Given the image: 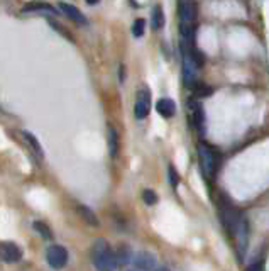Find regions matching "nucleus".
I'll use <instances>...</instances> for the list:
<instances>
[{
    "label": "nucleus",
    "mask_w": 269,
    "mask_h": 271,
    "mask_svg": "<svg viewBox=\"0 0 269 271\" xmlns=\"http://www.w3.org/2000/svg\"><path fill=\"white\" fill-rule=\"evenodd\" d=\"M193 88H195V94H197L198 97H207V95L212 94V88L205 87V85H201V83H197Z\"/></svg>",
    "instance_id": "aec40b11"
},
{
    "label": "nucleus",
    "mask_w": 269,
    "mask_h": 271,
    "mask_svg": "<svg viewBox=\"0 0 269 271\" xmlns=\"http://www.w3.org/2000/svg\"><path fill=\"white\" fill-rule=\"evenodd\" d=\"M151 110V92L147 88H141L136 95V105H134V116L136 119H146Z\"/></svg>",
    "instance_id": "39448f33"
},
{
    "label": "nucleus",
    "mask_w": 269,
    "mask_h": 271,
    "mask_svg": "<svg viewBox=\"0 0 269 271\" xmlns=\"http://www.w3.org/2000/svg\"><path fill=\"white\" fill-rule=\"evenodd\" d=\"M198 78V65L195 63L190 51L183 48V80H185L186 87H195Z\"/></svg>",
    "instance_id": "7ed1b4c3"
},
{
    "label": "nucleus",
    "mask_w": 269,
    "mask_h": 271,
    "mask_svg": "<svg viewBox=\"0 0 269 271\" xmlns=\"http://www.w3.org/2000/svg\"><path fill=\"white\" fill-rule=\"evenodd\" d=\"M59 10H61L66 17H70L72 20H76L78 24H87V19H85L83 12H81L80 9H76L75 5H72V3L59 2Z\"/></svg>",
    "instance_id": "6e6552de"
},
{
    "label": "nucleus",
    "mask_w": 269,
    "mask_h": 271,
    "mask_svg": "<svg viewBox=\"0 0 269 271\" xmlns=\"http://www.w3.org/2000/svg\"><path fill=\"white\" fill-rule=\"evenodd\" d=\"M108 153L112 158H117L119 155V133L112 126L108 127Z\"/></svg>",
    "instance_id": "ddd939ff"
},
{
    "label": "nucleus",
    "mask_w": 269,
    "mask_h": 271,
    "mask_svg": "<svg viewBox=\"0 0 269 271\" xmlns=\"http://www.w3.org/2000/svg\"><path fill=\"white\" fill-rule=\"evenodd\" d=\"M114 256H115V261H117V268H119V266L129 265L130 258H132V251H130L129 246L122 244V246H119V248L114 251Z\"/></svg>",
    "instance_id": "9d476101"
},
{
    "label": "nucleus",
    "mask_w": 269,
    "mask_h": 271,
    "mask_svg": "<svg viewBox=\"0 0 269 271\" xmlns=\"http://www.w3.org/2000/svg\"><path fill=\"white\" fill-rule=\"evenodd\" d=\"M198 158H200V168L201 173L207 178H212L217 170V155L208 144L198 146Z\"/></svg>",
    "instance_id": "f03ea898"
},
{
    "label": "nucleus",
    "mask_w": 269,
    "mask_h": 271,
    "mask_svg": "<svg viewBox=\"0 0 269 271\" xmlns=\"http://www.w3.org/2000/svg\"><path fill=\"white\" fill-rule=\"evenodd\" d=\"M169 181H171L173 187H176V185H178V181H179L178 173H176V170L173 168V166H169Z\"/></svg>",
    "instance_id": "412c9836"
},
{
    "label": "nucleus",
    "mask_w": 269,
    "mask_h": 271,
    "mask_svg": "<svg viewBox=\"0 0 269 271\" xmlns=\"http://www.w3.org/2000/svg\"><path fill=\"white\" fill-rule=\"evenodd\" d=\"M88 3H90V5H95V3H98V0H87Z\"/></svg>",
    "instance_id": "393cba45"
},
{
    "label": "nucleus",
    "mask_w": 269,
    "mask_h": 271,
    "mask_svg": "<svg viewBox=\"0 0 269 271\" xmlns=\"http://www.w3.org/2000/svg\"><path fill=\"white\" fill-rule=\"evenodd\" d=\"M151 26H153L154 31L162 29V26H164V14H162L161 5H156L153 9V20H151Z\"/></svg>",
    "instance_id": "2eb2a0df"
},
{
    "label": "nucleus",
    "mask_w": 269,
    "mask_h": 271,
    "mask_svg": "<svg viewBox=\"0 0 269 271\" xmlns=\"http://www.w3.org/2000/svg\"><path fill=\"white\" fill-rule=\"evenodd\" d=\"M120 81H124V65H120Z\"/></svg>",
    "instance_id": "5701e85b"
},
{
    "label": "nucleus",
    "mask_w": 269,
    "mask_h": 271,
    "mask_svg": "<svg viewBox=\"0 0 269 271\" xmlns=\"http://www.w3.org/2000/svg\"><path fill=\"white\" fill-rule=\"evenodd\" d=\"M144 31H146V20H144V19H136V20H134V26H132L134 38H141V36H144Z\"/></svg>",
    "instance_id": "a211bd4d"
},
{
    "label": "nucleus",
    "mask_w": 269,
    "mask_h": 271,
    "mask_svg": "<svg viewBox=\"0 0 269 271\" xmlns=\"http://www.w3.org/2000/svg\"><path fill=\"white\" fill-rule=\"evenodd\" d=\"M22 137L26 139V142L31 146V149L36 153L39 158H44V151H42V148H41V144H39V141L36 139V136L27 133V131H22Z\"/></svg>",
    "instance_id": "4468645a"
},
{
    "label": "nucleus",
    "mask_w": 269,
    "mask_h": 271,
    "mask_svg": "<svg viewBox=\"0 0 269 271\" xmlns=\"http://www.w3.org/2000/svg\"><path fill=\"white\" fill-rule=\"evenodd\" d=\"M156 110H158L159 116L166 117V119H169V117L175 116L176 112V103L171 100V98H161L158 103H156Z\"/></svg>",
    "instance_id": "1a4fd4ad"
},
{
    "label": "nucleus",
    "mask_w": 269,
    "mask_h": 271,
    "mask_svg": "<svg viewBox=\"0 0 269 271\" xmlns=\"http://www.w3.org/2000/svg\"><path fill=\"white\" fill-rule=\"evenodd\" d=\"M76 210H78V215H80L81 219L88 224V226L98 227V219H97V215L93 213V210L88 209V207H85V205H78Z\"/></svg>",
    "instance_id": "f8f14e48"
},
{
    "label": "nucleus",
    "mask_w": 269,
    "mask_h": 271,
    "mask_svg": "<svg viewBox=\"0 0 269 271\" xmlns=\"http://www.w3.org/2000/svg\"><path fill=\"white\" fill-rule=\"evenodd\" d=\"M247 271H266V270H264L263 261H257V263H252V265L247 268Z\"/></svg>",
    "instance_id": "4be33fe9"
},
{
    "label": "nucleus",
    "mask_w": 269,
    "mask_h": 271,
    "mask_svg": "<svg viewBox=\"0 0 269 271\" xmlns=\"http://www.w3.org/2000/svg\"><path fill=\"white\" fill-rule=\"evenodd\" d=\"M33 226H34V231H36L42 239H53V231L49 229V226H46L44 222H39L37 220V222H34Z\"/></svg>",
    "instance_id": "f3484780"
},
{
    "label": "nucleus",
    "mask_w": 269,
    "mask_h": 271,
    "mask_svg": "<svg viewBox=\"0 0 269 271\" xmlns=\"http://www.w3.org/2000/svg\"><path fill=\"white\" fill-rule=\"evenodd\" d=\"M192 109H193V120H195V126L198 127V129H203V122H205V114H203V109H201V105H198L197 102H192Z\"/></svg>",
    "instance_id": "dca6fc26"
},
{
    "label": "nucleus",
    "mask_w": 269,
    "mask_h": 271,
    "mask_svg": "<svg viewBox=\"0 0 269 271\" xmlns=\"http://www.w3.org/2000/svg\"><path fill=\"white\" fill-rule=\"evenodd\" d=\"M134 265L141 271H153L156 268V258L151 252L143 251L134 258Z\"/></svg>",
    "instance_id": "0eeeda50"
},
{
    "label": "nucleus",
    "mask_w": 269,
    "mask_h": 271,
    "mask_svg": "<svg viewBox=\"0 0 269 271\" xmlns=\"http://www.w3.org/2000/svg\"><path fill=\"white\" fill-rule=\"evenodd\" d=\"M0 258L5 263H17L22 258V251L14 242H2L0 244Z\"/></svg>",
    "instance_id": "423d86ee"
},
{
    "label": "nucleus",
    "mask_w": 269,
    "mask_h": 271,
    "mask_svg": "<svg viewBox=\"0 0 269 271\" xmlns=\"http://www.w3.org/2000/svg\"><path fill=\"white\" fill-rule=\"evenodd\" d=\"M22 12H46V14H56L54 7L46 2H29L22 7Z\"/></svg>",
    "instance_id": "9b49d317"
},
{
    "label": "nucleus",
    "mask_w": 269,
    "mask_h": 271,
    "mask_svg": "<svg viewBox=\"0 0 269 271\" xmlns=\"http://www.w3.org/2000/svg\"><path fill=\"white\" fill-rule=\"evenodd\" d=\"M156 271H169L168 268H166V266H159V268L158 270H156Z\"/></svg>",
    "instance_id": "b1692460"
},
{
    "label": "nucleus",
    "mask_w": 269,
    "mask_h": 271,
    "mask_svg": "<svg viewBox=\"0 0 269 271\" xmlns=\"http://www.w3.org/2000/svg\"><path fill=\"white\" fill-rule=\"evenodd\" d=\"M46 261H48V265L54 270L65 268L66 263H68V251H66V248H63V246H58V244L51 246V248L46 251Z\"/></svg>",
    "instance_id": "20e7f679"
},
{
    "label": "nucleus",
    "mask_w": 269,
    "mask_h": 271,
    "mask_svg": "<svg viewBox=\"0 0 269 271\" xmlns=\"http://www.w3.org/2000/svg\"><path fill=\"white\" fill-rule=\"evenodd\" d=\"M93 265L97 271H115L117 270V261L114 251L110 249V246L104 241L98 239L97 244L93 246Z\"/></svg>",
    "instance_id": "f257e3e1"
},
{
    "label": "nucleus",
    "mask_w": 269,
    "mask_h": 271,
    "mask_svg": "<svg viewBox=\"0 0 269 271\" xmlns=\"http://www.w3.org/2000/svg\"><path fill=\"white\" fill-rule=\"evenodd\" d=\"M143 200L146 202L147 205H154V203H158V195H156L153 190H144Z\"/></svg>",
    "instance_id": "6ab92c4d"
}]
</instances>
